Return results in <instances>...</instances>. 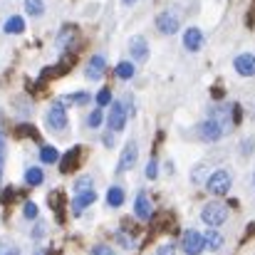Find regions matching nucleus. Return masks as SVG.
Here are the masks:
<instances>
[{
  "mask_svg": "<svg viewBox=\"0 0 255 255\" xmlns=\"http://www.w3.org/2000/svg\"><path fill=\"white\" fill-rule=\"evenodd\" d=\"M136 156H139L136 141H129V144L124 146V151H122V159H119V166H117V171H119V173H122V171H129L134 164H136Z\"/></svg>",
  "mask_w": 255,
  "mask_h": 255,
  "instance_id": "6e6552de",
  "label": "nucleus"
},
{
  "mask_svg": "<svg viewBox=\"0 0 255 255\" xmlns=\"http://www.w3.org/2000/svg\"><path fill=\"white\" fill-rule=\"evenodd\" d=\"M80 159H82V146H72V149H70V154L60 161V171H62V173L77 171L80 169Z\"/></svg>",
  "mask_w": 255,
  "mask_h": 255,
  "instance_id": "9d476101",
  "label": "nucleus"
},
{
  "mask_svg": "<svg viewBox=\"0 0 255 255\" xmlns=\"http://www.w3.org/2000/svg\"><path fill=\"white\" fill-rule=\"evenodd\" d=\"M47 201H50V203L55 206V211H60V208H62V206H60V201H62V193H52V196H50Z\"/></svg>",
  "mask_w": 255,
  "mask_h": 255,
  "instance_id": "2f4dec72",
  "label": "nucleus"
},
{
  "mask_svg": "<svg viewBox=\"0 0 255 255\" xmlns=\"http://www.w3.org/2000/svg\"><path fill=\"white\" fill-rule=\"evenodd\" d=\"M94 201H97V193H94V191H82V193H77V198L72 201V211L80 216L87 206H92Z\"/></svg>",
  "mask_w": 255,
  "mask_h": 255,
  "instance_id": "2eb2a0df",
  "label": "nucleus"
},
{
  "mask_svg": "<svg viewBox=\"0 0 255 255\" xmlns=\"http://www.w3.org/2000/svg\"><path fill=\"white\" fill-rule=\"evenodd\" d=\"M104 70H107L104 57L94 55V57L89 60V65H87V77H89V80H102V77H104Z\"/></svg>",
  "mask_w": 255,
  "mask_h": 255,
  "instance_id": "4468645a",
  "label": "nucleus"
},
{
  "mask_svg": "<svg viewBox=\"0 0 255 255\" xmlns=\"http://www.w3.org/2000/svg\"><path fill=\"white\" fill-rule=\"evenodd\" d=\"M22 216H25V218H37V206H35L32 201H27V203L22 206Z\"/></svg>",
  "mask_w": 255,
  "mask_h": 255,
  "instance_id": "393cba45",
  "label": "nucleus"
},
{
  "mask_svg": "<svg viewBox=\"0 0 255 255\" xmlns=\"http://www.w3.org/2000/svg\"><path fill=\"white\" fill-rule=\"evenodd\" d=\"M109 102H112V92H109V89H102V92L97 94V104H99V107H107Z\"/></svg>",
  "mask_w": 255,
  "mask_h": 255,
  "instance_id": "a878e982",
  "label": "nucleus"
},
{
  "mask_svg": "<svg viewBox=\"0 0 255 255\" xmlns=\"http://www.w3.org/2000/svg\"><path fill=\"white\" fill-rule=\"evenodd\" d=\"M75 191H77V193H82V191H92V178H89V176H82V178L75 183Z\"/></svg>",
  "mask_w": 255,
  "mask_h": 255,
  "instance_id": "b1692460",
  "label": "nucleus"
},
{
  "mask_svg": "<svg viewBox=\"0 0 255 255\" xmlns=\"http://www.w3.org/2000/svg\"><path fill=\"white\" fill-rule=\"evenodd\" d=\"M201 218H203L206 226L218 228V226L226 223V218H228V208H226L223 203H206L203 211H201Z\"/></svg>",
  "mask_w": 255,
  "mask_h": 255,
  "instance_id": "f257e3e1",
  "label": "nucleus"
},
{
  "mask_svg": "<svg viewBox=\"0 0 255 255\" xmlns=\"http://www.w3.org/2000/svg\"><path fill=\"white\" fill-rule=\"evenodd\" d=\"M236 72L241 77H255V57L253 55H238L236 57Z\"/></svg>",
  "mask_w": 255,
  "mask_h": 255,
  "instance_id": "9b49d317",
  "label": "nucleus"
},
{
  "mask_svg": "<svg viewBox=\"0 0 255 255\" xmlns=\"http://www.w3.org/2000/svg\"><path fill=\"white\" fill-rule=\"evenodd\" d=\"M201 45H203V32H201L198 27H188V30L183 32V47H186L188 52H198Z\"/></svg>",
  "mask_w": 255,
  "mask_h": 255,
  "instance_id": "1a4fd4ad",
  "label": "nucleus"
},
{
  "mask_svg": "<svg viewBox=\"0 0 255 255\" xmlns=\"http://www.w3.org/2000/svg\"><path fill=\"white\" fill-rule=\"evenodd\" d=\"M0 255H20V251L12 248V246H10V248H7V246H0Z\"/></svg>",
  "mask_w": 255,
  "mask_h": 255,
  "instance_id": "473e14b6",
  "label": "nucleus"
},
{
  "mask_svg": "<svg viewBox=\"0 0 255 255\" xmlns=\"http://www.w3.org/2000/svg\"><path fill=\"white\" fill-rule=\"evenodd\" d=\"M25 10H27V15L40 17V15L45 12V2H42V0H25Z\"/></svg>",
  "mask_w": 255,
  "mask_h": 255,
  "instance_id": "412c9836",
  "label": "nucleus"
},
{
  "mask_svg": "<svg viewBox=\"0 0 255 255\" xmlns=\"http://www.w3.org/2000/svg\"><path fill=\"white\" fill-rule=\"evenodd\" d=\"M65 102H70V104H89V94H87V92L70 94V97H65Z\"/></svg>",
  "mask_w": 255,
  "mask_h": 255,
  "instance_id": "5701e85b",
  "label": "nucleus"
},
{
  "mask_svg": "<svg viewBox=\"0 0 255 255\" xmlns=\"http://www.w3.org/2000/svg\"><path fill=\"white\" fill-rule=\"evenodd\" d=\"M42 169H37V166H30V169L25 171V183L27 186H40L42 183Z\"/></svg>",
  "mask_w": 255,
  "mask_h": 255,
  "instance_id": "6ab92c4d",
  "label": "nucleus"
},
{
  "mask_svg": "<svg viewBox=\"0 0 255 255\" xmlns=\"http://www.w3.org/2000/svg\"><path fill=\"white\" fill-rule=\"evenodd\" d=\"M107 203H109L112 208H119V206L124 203V191H122L119 186H112V188L107 191Z\"/></svg>",
  "mask_w": 255,
  "mask_h": 255,
  "instance_id": "f3484780",
  "label": "nucleus"
},
{
  "mask_svg": "<svg viewBox=\"0 0 255 255\" xmlns=\"http://www.w3.org/2000/svg\"><path fill=\"white\" fill-rule=\"evenodd\" d=\"M181 248H183L186 255H198L206 248L203 236H201L198 231H186V233H183V241H181Z\"/></svg>",
  "mask_w": 255,
  "mask_h": 255,
  "instance_id": "39448f33",
  "label": "nucleus"
},
{
  "mask_svg": "<svg viewBox=\"0 0 255 255\" xmlns=\"http://www.w3.org/2000/svg\"><path fill=\"white\" fill-rule=\"evenodd\" d=\"M129 52H131V57H134V60H139V62H141V60H146V55H149V45H146V40H144V37H139V35H136V37H131V40H129Z\"/></svg>",
  "mask_w": 255,
  "mask_h": 255,
  "instance_id": "f8f14e48",
  "label": "nucleus"
},
{
  "mask_svg": "<svg viewBox=\"0 0 255 255\" xmlns=\"http://www.w3.org/2000/svg\"><path fill=\"white\" fill-rule=\"evenodd\" d=\"M40 159H42V164H55V161H60V151L55 146H42Z\"/></svg>",
  "mask_w": 255,
  "mask_h": 255,
  "instance_id": "aec40b11",
  "label": "nucleus"
},
{
  "mask_svg": "<svg viewBox=\"0 0 255 255\" xmlns=\"http://www.w3.org/2000/svg\"><path fill=\"white\" fill-rule=\"evenodd\" d=\"M253 181H255V176H253Z\"/></svg>",
  "mask_w": 255,
  "mask_h": 255,
  "instance_id": "58836bf2",
  "label": "nucleus"
},
{
  "mask_svg": "<svg viewBox=\"0 0 255 255\" xmlns=\"http://www.w3.org/2000/svg\"><path fill=\"white\" fill-rule=\"evenodd\" d=\"M122 2H124V5H131V2H136V0H122Z\"/></svg>",
  "mask_w": 255,
  "mask_h": 255,
  "instance_id": "e433bc0d",
  "label": "nucleus"
},
{
  "mask_svg": "<svg viewBox=\"0 0 255 255\" xmlns=\"http://www.w3.org/2000/svg\"><path fill=\"white\" fill-rule=\"evenodd\" d=\"M117 77L119 80H131L134 77V65L131 62H119L117 65Z\"/></svg>",
  "mask_w": 255,
  "mask_h": 255,
  "instance_id": "4be33fe9",
  "label": "nucleus"
},
{
  "mask_svg": "<svg viewBox=\"0 0 255 255\" xmlns=\"http://www.w3.org/2000/svg\"><path fill=\"white\" fill-rule=\"evenodd\" d=\"M156 27L164 32V35H173L178 27H181V17L176 10H164L159 17H156Z\"/></svg>",
  "mask_w": 255,
  "mask_h": 255,
  "instance_id": "20e7f679",
  "label": "nucleus"
},
{
  "mask_svg": "<svg viewBox=\"0 0 255 255\" xmlns=\"http://www.w3.org/2000/svg\"><path fill=\"white\" fill-rule=\"evenodd\" d=\"M238 122H241V107L233 104V124H238Z\"/></svg>",
  "mask_w": 255,
  "mask_h": 255,
  "instance_id": "f704fd0d",
  "label": "nucleus"
},
{
  "mask_svg": "<svg viewBox=\"0 0 255 255\" xmlns=\"http://www.w3.org/2000/svg\"><path fill=\"white\" fill-rule=\"evenodd\" d=\"M32 129H35V127H17V134H20V136H25V134H30L32 139H37V134H35Z\"/></svg>",
  "mask_w": 255,
  "mask_h": 255,
  "instance_id": "7c9ffc66",
  "label": "nucleus"
},
{
  "mask_svg": "<svg viewBox=\"0 0 255 255\" xmlns=\"http://www.w3.org/2000/svg\"><path fill=\"white\" fill-rule=\"evenodd\" d=\"M104 144L112 146V144H114V136H112V134H104Z\"/></svg>",
  "mask_w": 255,
  "mask_h": 255,
  "instance_id": "c9c22d12",
  "label": "nucleus"
},
{
  "mask_svg": "<svg viewBox=\"0 0 255 255\" xmlns=\"http://www.w3.org/2000/svg\"><path fill=\"white\" fill-rule=\"evenodd\" d=\"M206 188L211 191V193H216V196H223V193H228V188H231V173L228 171H216L208 181H206Z\"/></svg>",
  "mask_w": 255,
  "mask_h": 255,
  "instance_id": "f03ea898",
  "label": "nucleus"
},
{
  "mask_svg": "<svg viewBox=\"0 0 255 255\" xmlns=\"http://www.w3.org/2000/svg\"><path fill=\"white\" fill-rule=\"evenodd\" d=\"M107 124H109L112 131H122V129H124V124H127V109H124L122 102H112V107H109V117H107Z\"/></svg>",
  "mask_w": 255,
  "mask_h": 255,
  "instance_id": "7ed1b4c3",
  "label": "nucleus"
},
{
  "mask_svg": "<svg viewBox=\"0 0 255 255\" xmlns=\"http://www.w3.org/2000/svg\"><path fill=\"white\" fill-rule=\"evenodd\" d=\"M156 173H159V169H156V159H151V161L146 164V178H156Z\"/></svg>",
  "mask_w": 255,
  "mask_h": 255,
  "instance_id": "cd10ccee",
  "label": "nucleus"
},
{
  "mask_svg": "<svg viewBox=\"0 0 255 255\" xmlns=\"http://www.w3.org/2000/svg\"><path fill=\"white\" fill-rule=\"evenodd\" d=\"M37 255H45V253H42V251H40V253H37Z\"/></svg>",
  "mask_w": 255,
  "mask_h": 255,
  "instance_id": "4c0bfd02",
  "label": "nucleus"
},
{
  "mask_svg": "<svg viewBox=\"0 0 255 255\" xmlns=\"http://www.w3.org/2000/svg\"><path fill=\"white\" fill-rule=\"evenodd\" d=\"M47 127L55 129V131H62L67 127V109L62 104H52L47 109Z\"/></svg>",
  "mask_w": 255,
  "mask_h": 255,
  "instance_id": "423d86ee",
  "label": "nucleus"
},
{
  "mask_svg": "<svg viewBox=\"0 0 255 255\" xmlns=\"http://www.w3.org/2000/svg\"><path fill=\"white\" fill-rule=\"evenodd\" d=\"M223 134H226V131H223V127H221L216 119H208V122H203V124L198 127V136H201L203 141H218Z\"/></svg>",
  "mask_w": 255,
  "mask_h": 255,
  "instance_id": "0eeeda50",
  "label": "nucleus"
},
{
  "mask_svg": "<svg viewBox=\"0 0 255 255\" xmlns=\"http://www.w3.org/2000/svg\"><path fill=\"white\" fill-rule=\"evenodd\" d=\"M134 211H136V218H141V221H149V218H151L154 208H151V201H149V196H146V193H139V196H136Z\"/></svg>",
  "mask_w": 255,
  "mask_h": 255,
  "instance_id": "ddd939ff",
  "label": "nucleus"
},
{
  "mask_svg": "<svg viewBox=\"0 0 255 255\" xmlns=\"http://www.w3.org/2000/svg\"><path fill=\"white\" fill-rule=\"evenodd\" d=\"M89 255H114V251H112L109 246H97V248H94Z\"/></svg>",
  "mask_w": 255,
  "mask_h": 255,
  "instance_id": "c85d7f7f",
  "label": "nucleus"
},
{
  "mask_svg": "<svg viewBox=\"0 0 255 255\" xmlns=\"http://www.w3.org/2000/svg\"><path fill=\"white\" fill-rule=\"evenodd\" d=\"M2 166H5V139L0 134V176H2Z\"/></svg>",
  "mask_w": 255,
  "mask_h": 255,
  "instance_id": "c756f323",
  "label": "nucleus"
},
{
  "mask_svg": "<svg viewBox=\"0 0 255 255\" xmlns=\"http://www.w3.org/2000/svg\"><path fill=\"white\" fill-rule=\"evenodd\" d=\"M159 255H176V248H173V246H161V248H159Z\"/></svg>",
  "mask_w": 255,
  "mask_h": 255,
  "instance_id": "72a5a7b5",
  "label": "nucleus"
},
{
  "mask_svg": "<svg viewBox=\"0 0 255 255\" xmlns=\"http://www.w3.org/2000/svg\"><path fill=\"white\" fill-rule=\"evenodd\" d=\"M102 119H104L102 109H94V112L89 114V127H99V124H102Z\"/></svg>",
  "mask_w": 255,
  "mask_h": 255,
  "instance_id": "bb28decb",
  "label": "nucleus"
},
{
  "mask_svg": "<svg viewBox=\"0 0 255 255\" xmlns=\"http://www.w3.org/2000/svg\"><path fill=\"white\" fill-rule=\"evenodd\" d=\"M25 30V20L22 17H17V15H12V17H7L5 20V32H12V35H20Z\"/></svg>",
  "mask_w": 255,
  "mask_h": 255,
  "instance_id": "a211bd4d",
  "label": "nucleus"
},
{
  "mask_svg": "<svg viewBox=\"0 0 255 255\" xmlns=\"http://www.w3.org/2000/svg\"><path fill=\"white\" fill-rule=\"evenodd\" d=\"M203 243H206L208 251H221V246H223V236H221L218 231H208V233L203 236Z\"/></svg>",
  "mask_w": 255,
  "mask_h": 255,
  "instance_id": "dca6fc26",
  "label": "nucleus"
}]
</instances>
